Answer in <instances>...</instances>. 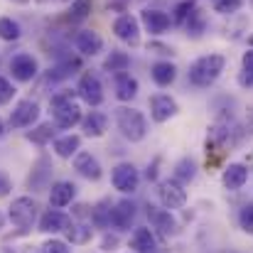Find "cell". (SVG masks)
<instances>
[{
    "instance_id": "3957f363",
    "label": "cell",
    "mask_w": 253,
    "mask_h": 253,
    "mask_svg": "<svg viewBox=\"0 0 253 253\" xmlns=\"http://www.w3.org/2000/svg\"><path fill=\"white\" fill-rule=\"evenodd\" d=\"M116 126L121 130V135L130 143H140L148 135V121L138 108L130 106H121L116 108Z\"/></svg>"
},
{
    "instance_id": "8fae6325",
    "label": "cell",
    "mask_w": 253,
    "mask_h": 253,
    "mask_svg": "<svg viewBox=\"0 0 253 253\" xmlns=\"http://www.w3.org/2000/svg\"><path fill=\"white\" fill-rule=\"evenodd\" d=\"M113 32L121 42L135 47L140 42V20L133 17V15H121L116 22H113Z\"/></svg>"
},
{
    "instance_id": "ba28073f",
    "label": "cell",
    "mask_w": 253,
    "mask_h": 253,
    "mask_svg": "<svg viewBox=\"0 0 253 253\" xmlns=\"http://www.w3.org/2000/svg\"><path fill=\"white\" fill-rule=\"evenodd\" d=\"M77 96L88 103V106H101L103 103V86H101V79L91 72H84L79 84H77Z\"/></svg>"
},
{
    "instance_id": "8d00e7d4",
    "label": "cell",
    "mask_w": 253,
    "mask_h": 253,
    "mask_svg": "<svg viewBox=\"0 0 253 253\" xmlns=\"http://www.w3.org/2000/svg\"><path fill=\"white\" fill-rule=\"evenodd\" d=\"M40 253H72V244L62 239H49L40 246Z\"/></svg>"
},
{
    "instance_id": "4fadbf2b",
    "label": "cell",
    "mask_w": 253,
    "mask_h": 253,
    "mask_svg": "<svg viewBox=\"0 0 253 253\" xmlns=\"http://www.w3.org/2000/svg\"><path fill=\"white\" fill-rule=\"evenodd\" d=\"M177 111H179L177 101L172 96H168V93H158V96L150 98V116H153L155 123H165L169 118H174Z\"/></svg>"
},
{
    "instance_id": "74e56055",
    "label": "cell",
    "mask_w": 253,
    "mask_h": 253,
    "mask_svg": "<svg viewBox=\"0 0 253 253\" xmlns=\"http://www.w3.org/2000/svg\"><path fill=\"white\" fill-rule=\"evenodd\" d=\"M244 7V0H214V12L219 15H234Z\"/></svg>"
},
{
    "instance_id": "681fc988",
    "label": "cell",
    "mask_w": 253,
    "mask_h": 253,
    "mask_svg": "<svg viewBox=\"0 0 253 253\" xmlns=\"http://www.w3.org/2000/svg\"><path fill=\"white\" fill-rule=\"evenodd\" d=\"M249 47L253 49V35H249Z\"/></svg>"
},
{
    "instance_id": "52a82bcc",
    "label": "cell",
    "mask_w": 253,
    "mask_h": 253,
    "mask_svg": "<svg viewBox=\"0 0 253 253\" xmlns=\"http://www.w3.org/2000/svg\"><path fill=\"white\" fill-rule=\"evenodd\" d=\"M40 103L32 101V98H22L12 111H10V128H30L32 123H37L40 118Z\"/></svg>"
},
{
    "instance_id": "d4e9b609",
    "label": "cell",
    "mask_w": 253,
    "mask_h": 253,
    "mask_svg": "<svg viewBox=\"0 0 253 253\" xmlns=\"http://www.w3.org/2000/svg\"><path fill=\"white\" fill-rule=\"evenodd\" d=\"M138 96V79L130 74H116V98L118 101H133Z\"/></svg>"
},
{
    "instance_id": "5bb4252c",
    "label": "cell",
    "mask_w": 253,
    "mask_h": 253,
    "mask_svg": "<svg viewBox=\"0 0 253 253\" xmlns=\"http://www.w3.org/2000/svg\"><path fill=\"white\" fill-rule=\"evenodd\" d=\"M140 22H143V27L150 32V35H163V32H168L169 25H172V20H169L168 12H163V10H158V7H145L143 12H140Z\"/></svg>"
},
{
    "instance_id": "1f68e13d",
    "label": "cell",
    "mask_w": 253,
    "mask_h": 253,
    "mask_svg": "<svg viewBox=\"0 0 253 253\" xmlns=\"http://www.w3.org/2000/svg\"><path fill=\"white\" fill-rule=\"evenodd\" d=\"M20 35H22V30L12 17H0V40L15 42V40H20Z\"/></svg>"
},
{
    "instance_id": "4dcf8cb0",
    "label": "cell",
    "mask_w": 253,
    "mask_h": 253,
    "mask_svg": "<svg viewBox=\"0 0 253 253\" xmlns=\"http://www.w3.org/2000/svg\"><path fill=\"white\" fill-rule=\"evenodd\" d=\"M194 177H197V165H194V160L182 158V160L174 165V179H177L179 184H189Z\"/></svg>"
},
{
    "instance_id": "603a6c76",
    "label": "cell",
    "mask_w": 253,
    "mask_h": 253,
    "mask_svg": "<svg viewBox=\"0 0 253 253\" xmlns=\"http://www.w3.org/2000/svg\"><path fill=\"white\" fill-rule=\"evenodd\" d=\"M82 128H84V135L88 138H101L108 128V118L101 111H88L82 118Z\"/></svg>"
},
{
    "instance_id": "2e32d148",
    "label": "cell",
    "mask_w": 253,
    "mask_h": 253,
    "mask_svg": "<svg viewBox=\"0 0 253 253\" xmlns=\"http://www.w3.org/2000/svg\"><path fill=\"white\" fill-rule=\"evenodd\" d=\"M74 194H77V187H74L72 182L59 179V182H54V184L49 187V207L64 209V207H69V204L74 202Z\"/></svg>"
},
{
    "instance_id": "f907efd6",
    "label": "cell",
    "mask_w": 253,
    "mask_h": 253,
    "mask_svg": "<svg viewBox=\"0 0 253 253\" xmlns=\"http://www.w3.org/2000/svg\"><path fill=\"white\" fill-rule=\"evenodd\" d=\"M20 2H27V0H20Z\"/></svg>"
},
{
    "instance_id": "f1b7e54d",
    "label": "cell",
    "mask_w": 253,
    "mask_h": 253,
    "mask_svg": "<svg viewBox=\"0 0 253 253\" xmlns=\"http://www.w3.org/2000/svg\"><path fill=\"white\" fill-rule=\"evenodd\" d=\"M64 234H67V241L69 244H74V246H84L91 241V236H93V229L91 226H86V224H69L67 229H64Z\"/></svg>"
},
{
    "instance_id": "7dc6e473",
    "label": "cell",
    "mask_w": 253,
    "mask_h": 253,
    "mask_svg": "<svg viewBox=\"0 0 253 253\" xmlns=\"http://www.w3.org/2000/svg\"><path fill=\"white\" fill-rule=\"evenodd\" d=\"M22 253H40V249H32V246H27V249H25Z\"/></svg>"
},
{
    "instance_id": "d6a6232c",
    "label": "cell",
    "mask_w": 253,
    "mask_h": 253,
    "mask_svg": "<svg viewBox=\"0 0 253 253\" xmlns=\"http://www.w3.org/2000/svg\"><path fill=\"white\" fill-rule=\"evenodd\" d=\"M91 12V0H74L69 12H67V20L69 22H84Z\"/></svg>"
},
{
    "instance_id": "d6986e66",
    "label": "cell",
    "mask_w": 253,
    "mask_h": 253,
    "mask_svg": "<svg viewBox=\"0 0 253 253\" xmlns=\"http://www.w3.org/2000/svg\"><path fill=\"white\" fill-rule=\"evenodd\" d=\"M74 44H77V49H79L84 57H96V54L103 49V40H101V35L93 32V30H82V32H77Z\"/></svg>"
},
{
    "instance_id": "44dd1931",
    "label": "cell",
    "mask_w": 253,
    "mask_h": 253,
    "mask_svg": "<svg viewBox=\"0 0 253 253\" xmlns=\"http://www.w3.org/2000/svg\"><path fill=\"white\" fill-rule=\"evenodd\" d=\"M130 249L135 253H158L160 251L153 229H145V226H140V229L133 231V236H130Z\"/></svg>"
},
{
    "instance_id": "60d3db41",
    "label": "cell",
    "mask_w": 253,
    "mask_h": 253,
    "mask_svg": "<svg viewBox=\"0 0 253 253\" xmlns=\"http://www.w3.org/2000/svg\"><path fill=\"white\" fill-rule=\"evenodd\" d=\"M116 246H118V236L106 234V236L101 239V249H103V251H116Z\"/></svg>"
},
{
    "instance_id": "30bf717a",
    "label": "cell",
    "mask_w": 253,
    "mask_h": 253,
    "mask_svg": "<svg viewBox=\"0 0 253 253\" xmlns=\"http://www.w3.org/2000/svg\"><path fill=\"white\" fill-rule=\"evenodd\" d=\"M145 214H148L153 229H155L160 236H174V234H177V221H174V216H172L169 209H165V207L160 209V207H155V204H148V207H145Z\"/></svg>"
},
{
    "instance_id": "7bdbcfd3",
    "label": "cell",
    "mask_w": 253,
    "mask_h": 253,
    "mask_svg": "<svg viewBox=\"0 0 253 253\" xmlns=\"http://www.w3.org/2000/svg\"><path fill=\"white\" fill-rule=\"evenodd\" d=\"M148 52H155V54H172V49L165 44H158V42H148Z\"/></svg>"
},
{
    "instance_id": "bcb514c9",
    "label": "cell",
    "mask_w": 253,
    "mask_h": 253,
    "mask_svg": "<svg viewBox=\"0 0 253 253\" xmlns=\"http://www.w3.org/2000/svg\"><path fill=\"white\" fill-rule=\"evenodd\" d=\"M5 133H7V130H5V123H2V118H0V140L5 138Z\"/></svg>"
},
{
    "instance_id": "d590c367",
    "label": "cell",
    "mask_w": 253,
    "mask_h": 253,
    "mask_svg": "<svg viewBox=\"0 0 253 253\" xmlns=\"http://www.w3.org/2000/svg\"><path fill=\"white\" fill-rule=\"evenodd\" d=\"M194 7H197V5H194V0H182V2H177V5H174V12H172V17H169V20H172L174 25H184V20L189 17V12H192Z\"/></svg>"
},
{
    "instance_id": "ffe728a7",
    "label": "cell",
    "mask_w": 253,
    "mask_h": 253,
    "mask_svg": "<svg viewBox=\"0 0 253 253\" xmlns=\"http://www.w3.org/2000/svg\"><path fill=\"white\" fill-rule=\"evenodd\" d=\"M74 169L82 174V177H86V179H91V182H98L101 179V165H98V160L91 155V153H77L74 155Z\"/></svg>"
},
{
    "instance_id": "e0dca14e",
    "label": "cell",
    "mask_w": 253,
    "mask_h": 253,
    "mask_svg": "<svg viewBox=\"0 0 253 253\" xmlns=\"http://www.w3.org/2000/svg\"><path fill=\"white\" fill-rule=\"evenodd\" d=\"M69 224H72V216H67L64 211H59V209L52 207L49 211L42 214V219H40V231H42V234H59V231H64Z\"/></svg>"
},
{
    "instance_id": "83f0119b",
    "label": "cell",
    "mask_w": 253,
    "mask_h": 253,
    "mask_svg": "<svg viewBox=\"0 0 253 253\" xmlns=\"http://www.w3.org/2000/svg\"><path fill=\"white\" fill-rule=\"evenodd\" d=\"M54 133H57V126H54V123H40V126H35L32 130H27L25 138H27L30 143H35V145H47V143L54 140Z\"/></svg>"
},
{
    "instance_id": "6da1fadb",
    "label": "cell",
    "mask_w": 253,
    "mask_h": 253,
    "mask_svg": "<svg viewBox=\"0 0 253 253\" xmlns=\"http://www.w3.org/2000/svg\"><path fill=\"white\" fill-rule=\"evenodd\" d=\"M49 108H52V118H54V126L57 128H74L82 123L84 113H82V106L77 103V91H59L49 98Z\"/></svg>"
},
{
    "instance_id": "e575fe53",
    "label": "cell",
    "mask_w": 253,
    "mask_h": 253,
    "mask_svg": "<svg viewBox=\"0 0 253 253\" xmlns=\"http://www.w3.org/2000/svg\"><path fill=\"white\" fill-rule=\"evenodd\" d=\"M239 84L253 86V52H246L241 59V74H239Z\"/></svg>"
},
{
    "instance_id": "8992f818",
    "label": "cell",
    "mask_w": 253,
    "mask_h": 253,
    "mask_svg": "<svg viewBox=\"0 0 253 253\" xmlns=\"http://www.w3.org/2000/svg\"><path fill=\"white\" fill-rule=\"evenodd\" d=\"M158 197H160V204L165 207V209H182L184 204H187V189H184V184H179L174 177L172 179H163L160 184H158Z\"/></svg>"
},
{
    "instance_id": "484cf974",
    "label": "cell",
    "mask_w": 253,
    "mask_h": 253,
    "mask_svg": "<svg viewBox=\"0 0 253 253\" xmlns=\"http://www.w3.org/2000/svg\"><path fill=\"white\" fill-rule=\"evenodd\" d=\"M150 77H153V82L160 88H168L177 79V67L172 62H155L153 69H150Z\"/></svg>"
},
{
    "instance_id": "9c48e42d",
    "label": "cell",
    "mask_w": 253,
    "mask_h": 253,
    "mask_svg": "<svg viewBox=\"0 0 253 253\" xmlns=\"http://www.w3.org/2000/svg\"><path fill=\"white\" fill-rule=\"evenodd\" d=\"M10 72H12V79L27 84V82H32L40 74V64H37V59L32 54L22 52V54H15L10 59Z\"/></svg>"
},
{
    "instance_id": "cb8c5ba5",
    "label": "cell",
    "mask_w": 253,
    "mask_h": 253,
    "mask_svg": "<svg viewBox=\"0 0 253 253\" xmlns=\"http://www.w3.org/2000/svg\"><path fill=\"white\" fill-rule=\"evenodd\" d=\"M79 150H82V138H79V135L69 133V135L54 138V155H57V158L69 160V158H74Z\"/></svg>"
},
{
    "instance_id": "7c38bea8",
    "label": "cell",
    "mask_w": 253,
    "mask_h": 253,
    "mask_svg": "<svg viewBox=\"0 0 253 253\" xmlns=\"http://www.w3.org/2000/svg\"><path fill=\"white\" fill-rule=\"evenodd\" d=\"M135 204L130 199H121L111 207V226L118 231H130L133 221H135Z\"/></svg>"
},
{
    "instance_id": "f35d334b",
    "label": "cell",
    "mask_w": 253,
    "mask_h": 253,
    "mask_svg": "<svg viewBox=\"0 0 253 253\" xmlns=\"http://www.w3.org/2000/svg\"><path fill=\"white\" fill-rule=\"evenodd\" d=\"M239 226H241L244 234L253 236V204H246V207L241 209V214H239Z\"/></svg>"
},
{
    "instance_id": "c3c4849f",
    "label": "cell",
    "mask_w": 253,
    "mask_h": 253,
    "mask_svg": "<svg viewBox=\"0 0 253 253\" xmlns=\"http://www.w3.org/2000/svg\"><path fill=\"white\" fill-rule=\"evenodd\" d=\"M5 229V214H0V231Z\"/></svg>"
},
{
    "instance_id": "277c9868",
    "label": "cell",
    "mask_w": 253,
    "mask_h": 253,
    "mask_svg": "<svg viewBox=\"0 0 253 253\" xmlns=\"http://www.w3.org/2000/svg\"><path fill=\"white\" fill-rule=\"evenodd\" d=\"M37 211H40V207H37V202L32 197H17L10 204L7 219L20 229V234H27L32 229V224L37 221Z\"/></svg>"
},
{
    "instance_id": "5b68a950",
    "label": "cell",
    "mask_w": 253,
    "mask_h": 253,
    "mask_svg": "<svg viewBox=\"0 0 253 253\" xmlns=\"http://www.w3.org/2000/svg\"><path fill=\"white\" fill-rule=\"evenodd\" d=\"M111 182H113V187L118 192L133 194L138 189V184H140V172H138V168L133 163H118L113 168V172H111Z\"/></svg>"
},
{
    "instance_id": "ab89813d",
    "label": "cell",
    "mask_w": 253,
    "mask_h": 253,
    "mask_svg": "<svg viewBox=\"0 0 253 253\" xmlns=\"http://www.w3.org/2000/svg\"><path fill=\"white\" fill-rule=\"evenodd\" d=\"M15 93H17L15 86L10 84L5 77H0V106H7V103L15 98Z\"/></svg>"
},
{
    "instance_id": "9a60e30c",
    "label": "cell",
    "mask_w": 253,
    "mask_h": 253,
    "mask_svg": "<svg viewBox=\"0 0 253 253\" xmlns=\"http://www.w3.org/2000/svg\"><path fill=\"white\" fill-rule=\"evenodd\" d=\"M52 160L47 158V155H42L37 163H35V168L30 172V177H27V187L30 189H35V192H40V189H47V184H49V177H52Z\"/></svg>"
},
{
    "instance_id": "4316f807",
    "label": "cell",
    "mask_w": 253,
    "mask_h": 253,
    "mask_svg": "<svg viewBox=\"0 0 253 253\" xmlns=\"http://www.w3.org/2000/svg\"><path fill=\"white\" fill-rule=\"evenodd\" d=\"M128 67H130V57L126 54V52H121V49H113L106 59H103V72H108V74H123V72H128Z\"/></svg>"
},
{
    "instance_id": "7a4b0ae2",
    "label": "cell",
    "mask_w": 253,
    "mask_h": 253,
    "mask_svg": "<svg viewBox=\"0 0 253 253\" xmlns=\"http://www.w3.org/2000/svg\"><path fill=\"white\" fill-rule=\"evenodd\" d=\"M224 67H226V59L221 54H204L189 67V72H187L189 74V84L197 86V88H207V86H211L221 77Z\"/></svg>"
},
{
    "instance_id": "ac0fdd59",
    "label": "cell",
    "mask_w": 253,
    "mask_h": 253,
    "mask_svg": "<svg viewBox=\"0 0 253 253\" xmlns=\"http://www.w3.org/2000/svg\"><path fill=\"white\" fill-rule=\"evenodd\" d=\"M221 182L229 192H239L246 182H249V168L241 165V163H231L226 165L224 172H221Z\"/></svg>"
},
{
    "instance_id": "f546056e",
    "label": "cell",
    "mask_w": 253,
    "mask_h": 253,
    "mask_svg": "<svg viewBox=\"0 0 253 253\" xmlns=\"http://www.w3.org/2000/svg\"><path fill=\"white\" fill-rule=\"evenodd\" d=\"M111 202L101 199L96 207H91V221L96 229H111Z\"/></svg>"
},
{
    "instance_id": "b9f144b4",
    "label": "cell",
    "mask_w": 253,
    "mask_h": 253,
    "mask_svg": "<svg viewBox=\"0 0 253 253\" xmlns=\"http://www.w3.org/2000/svg\"><path fill=\"white\" fill-rule=\"evenodd\" d=\"M10 189H12V182H10V177H7L5 172H0V197H5Z\"/></svg>"
},
{
    "instance_id": "ee69618b",
    "label": "cell",
    "mask_w": 253,
    "mask_h": 253,
    "mask_svg": "<svg viewBox=\"0 0 253 253\" xmlns=\"http://www.w3.org/2000/svg\"><path fill=\"white\" fill-rule=\"evenodd\" d=\"M158 165H160V158H155V160H153V165H150V168H148V172H145L150 182H155V179H158Z\"/></svg>"
},
{
    "instance_id": "f6af8a7d",
    "label": "cell",
    "mask_w": 253,
    "mask_h": 253,
    "mask_svg": "<svg viewBox=\"0 0 253 253\" xmlns=\"http://www.w3.org/2000/svg\"><path fill=\"white\" fill-rule=\"evenodd\" d=\"M74 216H79V219L91 216V207H86V204H77V207H74Z\"/></svg>"
},
{
    "instance_id": "7402d4cb",
    "label": "cell",
    "mask_w": 253,
    "mask_h": 253,
    "mask_svg": "<svg viewBox=\"0 0 253 253\" xmlns=\"http://www.w3.org/2000/svg\"><path fill=\"white\" fill-rule=\"evenodd\" d=\"M79 69H82V59H79V57H67V59H62L59 64H54V67L47 72V82H52V84L64 82V79H69L72 74H77Z\"/></svg>"
},
{
    "instance_id": "836d02e7",
    "label": "cell",
    "mask_w": 253,
    "mask_h": 253,
    "mask_svg": "<svg viewBox=\"0 0 253 253\" xmlns=\"http://www.w3.org/2000/svg\"><path fill=\"white\" fill-rule=\"evenodd\" d=\"M184 30H187V35H192V37H199L202 32H204V17H202V12L194 7L192 12H189V17L184 20V25H182Z\"/></svg>"
}]
</instances>
